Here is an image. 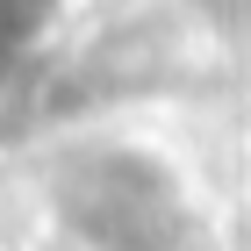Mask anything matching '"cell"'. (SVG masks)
<instances>
[{"label":"cell","mask_w":251,"mask_h":251,"mask_svg":"<svg viewBox=\"0 0 251 251\" xmlns=\"http://www.w3.org/2000/svg\"><path fill=\"white\" fill-rule=\"evenodd\" d=\"M50 7L58 0H0V65L15 58L22 43H36V29L50 22Z\"/></svg>","instance_id":"6da1fadb"}]
</instances>
